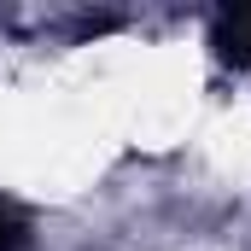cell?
Returning a JSON list of instances; mask_svg holds the SVG:
<instances>
[{"instance_id":"2","label":"cell","mask_w":251,"mask_h":251,"mask_svg":"<svg viewBox=\"0 0 251 251\" xmlns=\"http://www.w3.org/2000/svg\"><path fill=\"white\" fill-rule=\"evenodd\" d=\"M24 246H29V216L12 199H0V251H24Z\"/></svg>"},{"instance_id":"1","label":"cell","mask_w":251,"mask_h":251,"mask_svg":"<svg viewBox=\"0 0 251 251\" xmlns=\"http://www.w3.org/2000/svg\"><path fill=\"white\" fill-rule=\"evenodd\" d=\"M210 47H216L222 64L251 70V6H222L210 18Z\"/></svg>"}]
</instances>
